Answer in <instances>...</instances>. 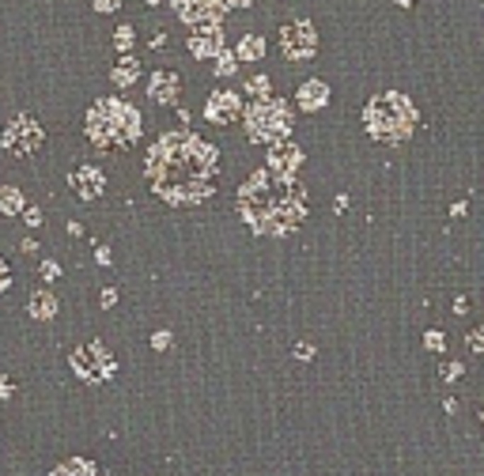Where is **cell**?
Here are the masks:
<instances>
[{
	"instance_id": "cell-1",
	"label": "cell",
	"mask_w": 484,
	"mask_h": 476,
	"mask_svg": "<svg viewBox=\"0 0 484 476\" xmlns=\"http://www.w3.org/2000/svg\"><path fill=\"white\" fill-rule=\"evenodd\" d=\"M151 185L171 204H201L216 193L219 151L193 132H167L156 140L144 163Z\"/></svg>"
},
{
	"instance_id": "cell-2",
	"label": "cell",
	"mask_w": 484,
	"mask_h": 476,
	"mask_svg": "<svg viewBox=\"0 0 484 476\" xmlns=\"http://www.w3.org/2000/svg\"><path fill=\"white\" fill-rule=\"evenodd\" d=\"M238 212L258 235H288L306 216V193L295 185V178L258 170L246 185H238Z\"/></svg>"
},
{
	"instance_id": "cell-3",
	"label": "cell",
	"mask_w": 484,
	"mask_h": 476,
	"mask_svg": "<svg viewBox=\"0 0 484 476\" xmlns=\"http://www.w3.org/2000/svg\"><path fill=\"white\" fill-rule=\"evenodd\" d=\"M87 140L98 148H129L140 137V114L121 98H103L87 110Z\"/></svg>"
},
{
	"instance_id": "cell-4",
	"label": "cell",
	"mask_w": 484,
	"mask_h": 476,
	"mask_svg": "<svg viewBox=\"0 0 484 476\" xmlns=\"http://www.w3.org/2000/svg\"><path fill=\"white\" fill-rule=\"evenodd\" d=\"M363 121H367V132L386 144H398L413 132L416 125V110L405 95L398 91H386V95H375L367 103V110H363Z\"/></svg>"
},
{
	"instance_id": "cell-5",
	"label": "cell",
	"mask_w": 484,
	"mask_h": 476,
	"mask_svg": "<svg viewBox=\"0 0 484 476\" xmlns=\"http://www.w3.org/2000/svg\"><path fill=\"white\" fill-rule=\"evenodd\" d=\"M288 129H292V114H288V106L280 103V98H258L254 106L246 110V132H250V140H258V144H277L288 137Z\"/></svg>"
},
{
	"instance_id": "cell-6",
	"label": "cell",
	"mask_w": 484,
	"mask_h": 476,
	"mask_svg": "<svg viewBox=\"0 0 484 476\" xmlns=\"http://www.w3.org/2000/svg\"><path fill=\"white\" fill-rule=\"evenodd\" d=\"M72 371L80 374L83 382H106V378H114L117 363L98 340H87V344H80L72 352Z\"/></svg>"
},
{
	"instance_id": "cell-7",
	"label": "cell",
	"mask_w": 484,
	"mask_h": 476,
	"mask_svg": "<svg viewBox=\"0 0 484 476\" xmlns=\"http://www.w3.org/2000/svg\"><path fill=\"white\" fill-rule=\"evenodd\" d=\"M42 144H46V132H42V125L35 117H16L12 125H4V132H0V148H4L8 155H35Z\"/></svg>"
},
{
	"instance_id": "cell-8",
	"label": "cell",
	"mask_w": 484,
	"mask_h": 476,
	"mask_svg": "<svg viewBox=\"0 0 484 476\" xmlns=\"http://www.w3.org/2000/svg\"><path fill=\"white\" fill-rule=\"evenodd\" d=\"M280 50H284V57H288V61H311L318 53L314 23H306V19H292V23L280 30Z\"/></svg>"
},
{
	"instance_id": "cell-9",
	"label": "cell",
	"mask_w": 484,
	"mask_h": 476,
	"mask_svg": "<svg viewBox=\"0 0 484 476\" xmlns=\"http://www.w3.org/2000/svg\"><path fill=\"white\" fill-rule=\"evenodd\" d=\"M174 4V12H178L182 23H190V27H219V19H224V0H171Z\"/></svg>"
},
{
	"instance_id": "cell-10",
	"label": "cell",
	"mask_w": 484,
	"mask_h": 476,
	"mask_svg": "<svg viewBox=\"0 0 484 476\" xmlns=\"http://www.w3.org/2000/svg\"><path fill=\"white\" fill-rule=\"evenodd\" d=\"M299 167H303V151L295 148V144H288V140L269 144V174H277V178H295Z\"/></svg>"
},
{
	"instance_id": "cell-11",
	"label": "cell",
	"mask_w": 484,
	"mask_h": 476,
	"mask_svg": "<svg viewBox=\"0 0 484 476\" xmlns=\"http://www.w3.org/2000/svg\"><path fill=\"white\" fill-rule=\"evenodd\" d=\"M238 114H242V98L235 91H216L204 103V117L212 121V125H231Z\"/></svg>"
},
{
	"instance_id": "cell-12",
	"label": "cell",
	"mask_w": 484,
	"mask_h": 476,
	"mask_svg": "<svg viewBox=\"0 0 484 476\" xmlns=\"http://www.w3.org/2000/svg\"><path fill=\"white\" fill-rule=\"evenodd\" d=\"M69 182H72V190H76V197H80V201H95V197H103V185H106L103 170H98V167H91V163H83V167H76Z\"/></svg>"
},
{
	"instance_id": "cell-13",
	"label": "cell",
	"mask_w": 484,
	"mask_h": 476,
	"mask_svg": "<svg viewBox=\"0 0 484 476\" xmlns=\"http://www.w3.org/2000/svg\"><path fill=\"white\" fill-rule=\"evenodd\" d=\"M178 91H182V80H178V76H174L171 69H159V72H151V80H148V95L156 98V103L171 106L174 98H178Z\"/></svg>"
},
{
	"instance_id": "cell-14",
	"label": "cell",
	"mask_w": 484,
	"mask_h": 476,
	"mask_svg": "<svg viewBox=\"0 0 484 476\" xmlns=\"http://www.w3.org/2000/svg\"><path fill=\"white\" fill-rule=\"evenodd\" d=\"M190 50H193V57H212V53H219V50H224L219 27H201V30L190 38Z\"/></svg>"
},
{
	"instance_id": "cell-15",
	"label": "cell",
	"mask_w": 484,
	"mask_h": 476,
	"mask_svg": "<svg viewBox=\"0 0 484 476\" xmlns=\"http://www.w3.org/2000/svg\"><path fill=\"white\" fill-rule=\"evenodd\" d=\"M325 103H329V87L322 80H306L299 87V106L303 110H322Z\"/></svg>"
},
{
	"instance_id": "cell-16",
	"label": "cell",
	"mask_w": 484,
	"mask_h": 476,
	"mask_svg": "<svg viewBox=\"0 0 484 476\" xmlns=\"http://www.w3.org/2000/svg\"><path fill=\"white\" fill-rule=\"evenodd\" d=\"M57 298H53L50 291H35V295H30L27 298V310H30V318H42V322H50V318L53 314H57Z\"/></svg>"
},
{
	"instance_id": "cell-17",
	"label": "cell",
	"mask_w": 484,
	"mask_h": 476,
	"mask_svg": "<svg viewBox=\"0 0 484 476\" xmlns=\"http://www.w3.org/2000/svg\"><path fill=\"white\" fill-rule=\"evenodd\" d=\"M235 57L238 61H261L265 57V38L261 35H242V42L235 46Z\"/></svg>"
},
{
	"instance_id": "cell-18",
	"label": "cell",
	"mask_w": 484,
	"mask_h": 476,
	"mask_svg": "<svg viewBox=\"0 0 484 476\" xmlns=\"http://www.w3.org/2000/svg\"><path fill=\"white\" fill-rule=\"evenodd\" d=\"M50 476H98V469L91 461H83V458H69V461H61Z\"/></svg>"
},
{
	"instance_id": "cell-19",
	"label": "cell",
	"mask_w": 484,
	"mask_h": 476,
	"mask_svg": "<svg viewBox=\"0 0 484 476\" xmlns=\"http://www.w3.org/2000/svg\"><path fill=\"white\" fill-rule=\"evenodd\" d=\"M23 193L16 190V185H4V190H0V216H19L23 212Z\"/></svg>"
},
{
	"instance_id": "cell-20",
	"label": "cell",
	"mask_w": 484,
	"mask_h": 476,
	"mask_svg": "<svg viewBox=\"0 0 484 476\" xmlns=\"http://www.w3.org/2000/svg\"><path fill=\"white\" fill-rule=\"evenodd\" d=\"M137 76H140V61H137V57H121V64L110 72V80H114L117 87H129Z\"/></svg>"
},
{
	"instance_id": "cell-21",
	"label": "cell",
	"mask_w": 484,
	"mask_h": 476,
	"mask_svg": "<svg viewBox=\"0 0 484 476\" xmlns=\"http://www.w3.org/2000/svg\"><path fill=\"white\" fill-rule=\"evenodd\" d=\"M235 61H238L235 53H224V50H219V53H216V64H212L216 76H235V69H238Z\"/></svg>"
},
{
	"instance_id": "cell-22",
	"label": "cell",
	"mask_w": 484,
	"mask_h": 476,
	"mask_svg": "<svg viewBox=\"0 0 484 476\" xmlns=\"http://www.w3.org/2000/svg\"><path fill=\"white\" fill-rule=\"evenodd\" d=\"M269 76H250V80H246V95H258V98H265L269 95Z\"/></svg>"
},
{
	"instance_id": "cell-23",
	"label": "cell",
	"mask_w": 484,
	"mask_h": 476,
	"mask_svg": "<svg viewBox=\"0 0 484 476\" xmlns=\"http://www.w3.org/2000/svg\"><path fill=\"white\" fill-rule=\"evenodd\" d=\"M114 46H117V50H129V46H133V27H117V30H114Z\"/></svg>"
},
{
	"instance_id": "cell-24",
	"label": "cell",
	"mask_w": 484,
	"mask_h": 476,
	"mask_svg": "<svg viewBox=\"0 0 484 476\" xmlns=\"http://www.w3.org/2000/svg\"><path fill=\"white\" fill-rule=\"evenodd\" d=\"M61 276V265L57 261H42V280H57Z\"/></svg>"
},
{
	"instance_id": "cell-25",
	"label": "cell",
	"mask_w": 484,
	"mask_h": 476,
	"mask_svg": "<svg viewBox=\"0 0 484 476\" xmlns=\"http://www.w3.org/2000/svg\"><path fill=\"white\" fill-rule=\"evenodd\" d=\"M19 216H23V219H27L30 227H38V224H42V212H38L35 204H30V208H23V212H19Z\"/></svg>"
},
{
	"instance_id": "cell-26",
	"label": "cell",
	"mask_w": 484,
	"mask_h": 476,
	"mask_svg": "<svg viewBox=\"0 0 484 476\" xmlns=\"http://www.w3.org/2000/svg\"><path fill=\"white\" fill-rule=\"evenodd\" d=\"M151 348H171V333H167V329H163V333H156V337H151Z\"/></svg>"
},
{
	"instance_id": "cell-27",
	"label": "cell",
	"mask_w": 484,
	"mask_h": 476,
	"mask_svg": "<svg viewBox=\"0 0 484 476\" xmlns=\"http://www.w3.org/2000/svg\"><path fill=\"white\" fill-rule=\"evenodd\" d=\"M8 287H12V272H8V265L0 261V291H8Z\"/></svg>"
},
{
	"instance_id": "cell-28",
	"label": "cell",
	"mask_w": 484,
	"mask_h": 476,
	"mask_svg": "<svg viewBox=\"0 0 484 476\" xmlns=\"http://www.w3.org/2000/svg\"><path fill=\"white\" fill-rule=\"evenodd\" d=\"M117 0H95V12H114Z\"/></svg>"
},
{
	"instance_id": "cell-29",
	"label": "cell",
	"mask_w": 484,
	"mask_h": 476,
	"mask_svg": "<svg viewBox=\"0 0 484 476\" xmlns=\"http://www.w3.org/2000/svg\"><path fill=\"white\" fill-rule=\"evenodd\" d=\"M427 348H443V333H435V329H432V333H427Z\"/></svg>"
},
{
	"instance_id": "cell-30",
	"label": "cell",
	"mask_w": 484,
	"mask_h": 476,
	"mask_svg": "<svg viewBox=\"0 0 484 476\" xmlns=\"http://www.w3.org/2000/svg\"><path fill=\"white\" fill-rule=\"evenodd\" d=\"M117 303V291H114V287H106V291H103V306H114Z\"/></svg>"
},
{
	"instance_id": "cell-31",
	"label": "cell",
	"mask_w": 484,
	"mask_h": 476,
	"mask_svg": "<svg viewBox=\"0 0 484 476\" xmlns=\"http://www.w3.org/2000/svg\"><path fill=\"white\" fill-rule=\"evenodd\" d=\"M295 356H299V359H311L314 348H311V344H299V348H295Z\"/></svg>"
},
{
	"instance_id": "cell-32",
	"label": "cell",
	"mask_w": 484,
	"mask_h": 476,
	"mask_svg": "<svg viewBox=\"0 0 484 476\" xmlns=\"http://www.w3.org/2000/svg\"><path fill=\"white\" fill-rule=\"evenodd\" d=\"M167 46V35H151V50H163Z\"/></svg>"
},
{
	"instance_id": "cell-33",
	"label": "cell",
	"mask_w": 484,
	"mask_h": 476,
	"mask_svg": "<svg viewBox=\"0 0 484 476\" xmlns=\"http://www.w3.org/2000/svg\"><path fill=\"white\" fill-rule=\"evenodd\" d=\"M250 0H224V8H246Z\"/></svg>"
},
{
	"instance_id": "cell-34",
	"label": "cell",
	"mask_w": 484,
	"mask_h": 476,
	"mask_svg": "<svg viewBox=\"0 0 484 476\" xmlns=\"http://www.w3.org/2000/svg\"><path fill=\"white\" fill-rule=\"evenodd\" d=\"M473 348H484V329H480L477 337H473Z\"/></svg>"
},
{
	"instance_id": "cell-35",
	"label": "cell",
	"mask_w": 484,
	"mask_h": 476,
	"mask_svg": "<svg viewBox=\"0 0 484 476\" xmlns=\"http://www.w3.org/2000/svg\"><path fill=\"white\" fill-rule=\"evenodd\" d=\"M398 4H401V8H409V4H416V0H398Z\"/></svg>"
},
{
	"instance_id": "cell-36",
	"label": "cell",
	"mask_w": 484,
	"mask_h": 476,
	"mask_svg": "<svg viewBox=\"0 0 484 476\" xmlns=\"http://www.w3.org/2000/svg\"><path fill=\"white\" fill-rule=\"evenodd\" d=\"M148 4H159V0H148Z\"/></svg>"
}]
</instances>
